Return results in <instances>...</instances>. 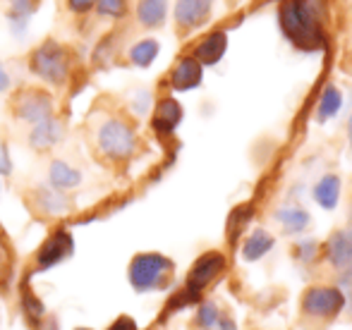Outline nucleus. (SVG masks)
Masks as SVG:
<instances>
[{
    "instance_id": "23",
    "label": "nucleus",
    "mask_w": 352,
    "mask_h": 330,
    "mask_svg": "<svg viewBox=\"0 0 352 330\" xmlns=\"http://www.w3.org/2000/svg\"><path fill=\"white\" fill-rule=\"evenodd\" d=\"M218 318H221V311H218V307L213 302H204L199 307V311H197V323H199L204 330H213L218 323Z\"/></svg>"
},
{
    "instance_id": "18",
    "label": "nucleus",
    "mask_w": 352,
    "mask_h": 330,
    "mask_svg": "<svg viewBox=\"0 0 352 330\" xmlns=\"http://www.w3.org/2000/svg\"><path fill=\"white\" fill-rule=\"evenodd\" d=\"M48 177H51V185L56 189H74V187L82 182V172L74 170L72 165H67L65 161H53L51 170H48Z\"/></svg>"
},
{
    "instance_id": "9",
    "label": "nucleus",
    "mask_w": 352,
    "mask_h": 330,
    "mask_svg": "<svg viewBox=\"0 0 352 330\" xmlns=\"http://www.w3.org/2000/svg\"><path fill=\"white\" fill-rule=\"evenodd\" d=\"M72 249H74L72 237L65 230H58L56 235H51V237L46 239V244L38 251V266H41V268H51V266L65 261L67 256L72 254Z\"/></svg>"
},
{
    "instance_id": "17",
    "label": "nucleus",
    "mask_w": 352,
    "mask_h": 330,
    "mask_svg": "<svg viewBox=\"0 0 352 330\" xmlns=\"http://www.w3.org/2000/svg\"><path fill=\"white\" fill-rule=\"evenodd\" d=\"M168 14V0H140L137 5V19L142 27L153 29L166 22Z\"/></svg>"
},
{
    "instance_id": "15",
    "label": "nucleus",
    "mask_w": 352,
    "mask_h": 330,
    "mask_svg": "<svg viewBox=\"0 0 352 330\" xmlns=\"http://www.w3.org/2000/svg\"><path fill=\"white\" fill-rule=\"evenodd\" d=\"M314 201L326 211H333L340 201V177L324 175L314 187Z\"/></svg>"
},
{
    "instance_id": "3",
    "label": "nucleus",
    "mask_w": 352,
    "mask_h": 330,
    "mask_svg": "<svg viewBox=\"0 0 352 330\" xmlns=\"http://www.w3.org/2000/svg\"><path fill=\"white\" fill-rule=\"evenodd\" d=\"M98 149L103 156H108L111 161H125L135 154L137 149V134L125 120L120 117H108L101 127H98Z\"/></svg>"
},
{
    "instance_id": "24",
    "label": "nucleus",
    "mask_w": 352,
    "mask_h": 330,
    "mask_svg": "<svg viewBox=\"0 0 352 330\" xmlns=\"http://www.w3.org/2000/svg\"><path fill=\"white\" fill-rule=\"evenodd\" d=\"M96 10L103 17H122L127 12V0H96Z\"/></svg>"
},
{
    "instance_id": "28",
    "label": "nucleus",
    "mask_w": 352,
    "mask_h": 330,
    "mask_svg": "<svg viewBox=\"0 0 352 330\" xmlns=\"http://www.w3.org/2000/svg\"><path fill=\"white\" fill-rule=\"evenodd\" d=\"M12 172V161L8 156V146L0 141V175H10Z\"/></svg>"
},
{
    "instance_id": "20",
    "label": "nucleus",
    "mask_w": 352,
    "mask_h": 330,
    "mask_svg": "<svg viewBox=\"0 0 352 330\" xmlns=\"http://www.w3.org/2000/svg\"><path fill=\"white\" fill-rule=\"evenodd\" d=\"M340 108H343V93H340L338 86H326L321 91L319 98V110H316V120L326 122L331 120L333 115H338Z\"/></svg>"
},
{
    "instance_id": "13",
    "label": "nucleus",
    "mask_w": 352,
    "mask_h": 330,
    "mask_svg": "<svg viewBox=\"0 0 352 330\" xmlns=\"http://www.w3.org/2000/svg\"><path fill=\"white\" fill-rule=\"evenodd\" d=\"M182 122V106L175 101V98H163L158 101L156 113H153V130L161 132V134H170L175 132V127Z\"/></svg>"
},
{
    "instance_id": "5",
    "label": "nucleus",
    "mask_w": 352,
    "mask_h": 330,
    "mask_svg": "<svg viewBox=\"0 0 352 330\" xmlns=\"http://www.w3.org/2000/svg\"><path fill=\"white\" fill-rule=\"evenodd\" d=\"M345 307V294L338 287H326V285H316L309 287L302 297V311L307 316L314 318H333L343 311Z\"/></svg>"
},
{
    "instance_id": "27",
    "label": "nucleus",
    "mask_w": 352,
    "mask_h": 330,
    "mask_svg": "<svg viewBox=\"0 0 352 330\" xmlns=\"http://www.w3.org/2000/svg\"><path fill=\"white\" fill-rule=\"evenodd\" d=\"M67 8H70L74 14H87L96 8V0H67Z\"/></svg>"
},
{
    "instance_id": "2",
    "label": "nucleus",
    "mask_w": 352,
    "mask_h": 330,
    "mask_svg": "<svg viewBox=\"0 0 352 330\" xmlns=\"http://www.w3.org/2000/svg\"><path fill=\"white\" fill-rule=\"evenodd\" d=\"M29 67L38 80L60 86L70 77V53L60 43L46 41L34 48L32 58H29Z\"/></svg>"
},
{
    "instance_id": "11",
    "label": "nucleus",
    "mask_w": 352,
    "mask_h": 330,
    "mask_svg": "<svg viewBox=\"0 0 352 330\" xmlns=\"http://www.w3.org/2000/svg\"><path fill=\"white\" fill-rule=\"evenodd\" d=\"M63 139V122L58 117H46V120L36 122L29 134V144L36 151H48Z\"/></svg>"
},
{
    "instance_id": "26",
    "label": "nucleus",
    "mask_w": 352,
    "mask_h": 330,
    "mask_svg": "<svg viewBox=\"0 0 352 330\" xmlns=\"http://www.w3.org/2000/svg\"><path fill=\"white\" fill-rule=\"evenodd\" d=\"M250 213H252V206H240V209L232 213V218H230V230H235V228H242V225L250 220Z\"/></svg>"
},
{
    "instance_id": "21",
    "label": "nucleus",
    "mask_w": 352,
    "mask_h": 330,
    "mask_svg": "<svg viewBox=\"0 0 352 330\" xmlns=\"http://www.w3.org/2000/svg\"><path fill=\"white\" fill-rule=\"evenodd\" d=\"M38 206L48 215H65L70 211V201H67L65 194H60V189H41L38 191Z\"/></svg>"
},
{
    "instance_id": "30",
    "label": "nucleus",
    "mask_w": 352,
    "mask_h": 330,
    "mask_svg": "<svg viewBox=\"0 0 352 330\" xmlns=\"http://www.w3.org/2000/svg\"><path fill=\"white\" fill-rule=\"evenodd\" d=\"M216 328H218V330H237L235 321H232L230 316H223V314H221V318H218Z\"/></svg>"
},
{
    "instance_id": "16",
    "label": "nucleus",
    "mask_w": 352,
    "mask_h": 330,
    "mask_svg": "<svg viewBox=\"0 0 352 330\" xmlns=\"http://www.w3.org/2000/svg\"><path fill=\"white\" fill-rule=\"evenodd\" d=\"M274 244H276L274 235L266 233V230H254V233L245 239V244H242V259L259 261L261 256H266L274 249Z\"/></svg>"
},
{
    "instance_id": "33",
    "label": "nucleus",
    "mask_w": 352,
    "mask_h": 330,
    "mask_svg": "<svg viewBox=\"0 0 352 330\" xmlns=\"http://www.w3.org/2000/svg\"><path fill=\"white\" fill-rule=\"evenodd\" d=\"M348 139H350V146H352V115H350V120H348Z\"/></svg>"
},
{
    "instance_id": "22",
    "label": "nucleus",
    "mask_w": 352,
    "mask_h": 330,
    "mask_svg": "<svg viewBox=\"0 0 352 330\" xmlns=\"http://www.w3.org/2000/svg\"><path fill=\"white\" fill-rule=\"evenodd\" d=\"M158 51H161V46H158L156 38H142V41H137L135 46L130 48V60H132V65L148 67L153 60H156Z\"/></svg>"
},
{
    "instance_id": "1",
    "label": "nucleus",
    "mask_w": 352,
    "mask_h": 330,
    "mask_svg": "<svg viewBox=\"0 0 352 330\" xmlns=\"http://www.w3.org/2000/svg\"><path fill=\"white\" fill-rule=\"evenodd\" d=\"M324 0H285L280 5V27L295 46L316 51L324 43Z\"/></svg>"
},
{
    "instance_id": "34",
    "label": "nucleus",
    "mask_w": 352,
    "mask_h": 330,
    "mask_svg": "<svg viewBox=\"0 0 352 330\" xmlns=\"http://www.w3.org/2000/svg\"><path fill=\"white\" fill-rule=\"evenodd\" d=\"M79 330H89V328H79Z\"/></svg>"
},
{
    "instance_id": "4",
    "label": "nucleus",
    "mask_w": 352,
    "mask_h": 330,
    "mask_svg": "<svg viewBox=\"0 0 352 330\" xmlns=\"http://www.w3.org/2000/svg\"><path fill=\"white\" fill-rule=\"evenodd\" d=\"M173 270V261L163 254H140L130 263V285L137 292H148V290L163 287Z\"/></svg>"
},
{
    "instance_id": "10",
    "label": "nucleus",
    "mask_w": 352,
    "mask_h": 330,
    "mask_svg": "<svg viewBox=\"0 0 352 330\" xmlns=\"http://www.w3.org/2000/svg\"><path fill=\"white\" fill-rule=\"evenodd\" d=\"M201 77H204V67H201L195 58L192 56L180 58L177 65L173 67V72H170V86L175 89V91H190V89L199 86Z\"/></svg>"
},
{
    "instance_id": "31",
    "label": "nucleus",
    "mask_w": 352,
    "mask_h": 330,
    "mask_svg": "<svg viewBox=\"0 0 352 330\" xmlns=\"http://www.w3.org/2000/svg\"><path fill=\"white\" fill-rule=\"evenodd\" d=\"M314 249H316V244H314V242H307V244H302V247L297 249V251H302V256H305V261H311V259H314V254H311V251H314Z\"/></svg>"
},
{
    "instance_id": "32",
    "label": "nucleus",
    "mask_w": 352,
    "mask_h": 330,
    "mask_svg": "<svg viewBox=\"0 0 352 330\" xmlns=\"http://www.w3.org/2000/svg\"><path fill=\"white\" fill-rule=\"evenodd\" d=\"M5 89H10V75L0 67V91H5Z\"/></svg>"
},
{
    "instance_id": "6",
    "label": "nucleus",
    "mask_w": 352,
    "mask_h": 330,
    "mask_svg": "<svg viewBox=\"0 0 352 330\" xmlns=\"http://www.w3.org/2000/svg\"><path fill=\"white\" fill-rule=\"evenodd\" d=\"M14 115H17V120L36 125V122L53 115V98L46 91H38V89L22 91L14 101Z\"/></svg>"
},
{
    "instance_id": "14",
    "label": "nucleus",
    "mask_w": 352,
    "mask_h": 330,
    "mask_svg": "<svg viewBox=\"0 0 352 330\" xmlns=\"http://www.w3.org/2000/svg\"><path fill=\"white\" fill-rule=\"evenodd\" d=\"M326 256L336 268L352 266V230H340L326 244Z\"/></svg>"
},
{
    "instance_id": "12",
    "label": "nucleus",
    "mask_w": 352,
    "mask_h": 330,
    "mask_svg": "<svg viewBox=\"0 0 352 330\" xmlns=\"http://www.w3.org/2000/svg\"><path fill=\"white\" fill-rule=\"evenodd\" d=\"M228 51V34L226 32H211L209 36H204L199 41V46L195 48V60L201 67L206 65H216Z\"/></svg>"
},
{
    "instance_id": "29",
    "label": "nucleus",
    "mask_w": 352,
    "mask_h": 330,
    "mask_svg": "<svg viewBox=\"0 0 352 330\" xmlns=\"http://www.w3.org/2000/svg\"><path fill=\"white\" fill-rule=\"evenodd\" d=\"M108 330H140V328H137V323L132 321L130 316H122V318H118V321L113 323Z\"/></svg>"
},
{
    "instance_id": "19",
    "label": "nucleus",
    "mask_w": 352,
    "mask_h": 330,
    "mask_svg": "<svg viewBox=\"0 0 352 330\" xmlns=\"http://www.w3.org/2000/svg\"><path fill=\"white\" fill-rule=\"evenodd\" d=\"M276 220L280 223V228L285 230L287 235H297L302 230H307L309 225V213L305 209H297V206H287V209H280L276 213Z\"/></svg>"
},
{
    "instance_id": "8",
    "label": "nucleus",
    "mask_w": 352,
    "mask_h": 330,
    "mask_svg": "<svg viewBox=\"0 0 352 330\" xmlns=\"http://www.w3.org/2000/svg\"><path fill=\"white\" fill-rule=\"evenodd\" d=\"M213 0H177L175 3V22L182 29H195L209 19Z\"/></svg>"
},
{
    "instance_id": "7",
    "label": "nucleus",
    "mask_w": 352,
    "mask_h": 330,
    "mask_svg": "<svg viewBox=\"0 0 352 330\" xmlns=\"http://www.w3.org/2000/svg\"><path fill=\"white\" fill-rule=\"evenodd\" d=\"M226 268V256L221 251H206L195 261L190 275H187V290L199 294L213 278L221 275V270Z\"/></svg>"
},
{
    "instance_id": "25",
    "label": "nucleus",
    "mask_w": 352,
    "mask_h": 330,
    "mask_svg": "<svg viewBox=\"0 0 352 330\" xmlns=\"http://www.w3.org/2000/svg\"><path fill=\"white\" fill-rule=\"evenodd\" d=\"M12 5V14H19V17H29L32 10L36 8V0H10Z\"/></svg>"
}]
</instances>
